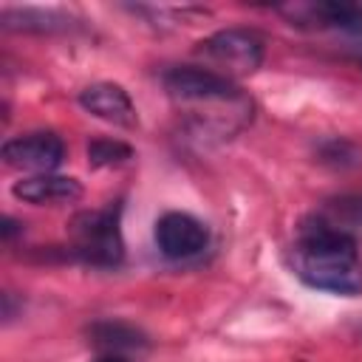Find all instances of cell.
<instances>
[{"instance_id": "6da1fadb", "label": "cell", "mask_w": 362, "mask_h": 362, "mask_svg": "<svg viewBox=\"0 0 362 362\" xmlns=\"http://www.w3.org/2000/svg\"><path fill=\"white\" fill-rule=\"evenodd\" d=\"M164 88L181 116L204 136L229 139L255 116V102L238 82L204 65H175L164 71Z\"/></svg>"}, {"instance_id": "7a4b0ae2", "label": "cell", "mask_w": 362, "mask_h": 362, "mask_svg": "<svg viewBox=\"0 0 362 362\" xmlns=\"http://www.w3.org/2000/svg\"><path fill=\"white\" fill-rule=\"evenodd\" d=\"M294 274L328 294L356 297L362 294V252L354 235L337 229L322 215L305 218L291 243Z\"/></svg>"}, {"instance_id": "3957f363", "label": "cell", "mask_w": 362, "mask_h": 362, "mask_svg": "<svg viewBox=\"0 0 362 362\" xmlns=\"http://www.w3.org/2000/svg\"><path fill=\"white\" fill-rule=\"evenodd\" d=\"M195 54L204 59V68L235 82L260 68L266 45L263 37L252 28H221L201 40Z\"/></svg>"}, {"instance_id": "277c9868", "label": "cell", "mask_w": 362, "mask_h": 362, "mask_svg": "<svg viewBox=\"0 0 362 362\" xmlns=\"http://www.w3.org/2000/svg\"><path fill=\"white\" fill-rule=\"evenodd\" d=\"M71 255L88 266H116L124 255L119 206L79 212L71 221Z\"/></svg>"}, {"instance_id": "5b68a950", "label": "cell", "mask_w": 362, "mask_h": 362, "mask_svg": "<svg viewBox=\"0 0 362 362\" xmlns=\"http://www.w3.org/2000/svg\"><path fill=\"white\" fill-rule=\"evenodd\" d=\"M0 158L11 170H23L25 175H48L65 158V144L51 130H34L14 139H6L0 147Z\"/></svg>"}, {"instance_id": "8992f818", "label": "cell", "mask_w": 362, "mask_h": 362, "mask_svg": "<svg viewBox=\"0 0 362 362\" xmlns=\"http://www.w3.org/2000/svg\"><path fill=\"white\" fill-rule=\"evenodd\" d=\"M156 246L170 260L198 257L209 243V229L189 212H164L153 229Z\"/></svg>"}, {"instance_id": "52a82bcc", "label": "cell", "mask_w": 362, "mask_h": 362, "mask_svg": "<svg viewBox=\"0 0 362 362\" xmlns=\"http://www.w3.org/2000/svg\"><path fill=\"white\" fill-rule=\"evenodd\" d=\"M79 105L90 116H96V119H102V122H107L113 127L130 130V127L139 124L136 105H133L130 93L116 82H93V85H88L79 93Z\"/></svg>"}, {"instance_id": "ba28073f", "label": "cell", "mask_w": 362, "mask_h": 362, "mask_svg": "<svg viewBox=\"0 0 362 362\" xmlns=\"http://www.w3.org/2000/svg\"><path fill=\"white\" fill-rule=\"evenodd\" d=\"M11 195L17 201L34 204V206H62V204H74L82 198V184L71 175H25L20 181H14Z\"/></svg>"}, {"instance_id": "9c48e42d", "label": "cell", "mask_w": 362, "mask_h": 362, "mask_svg": "<svg viewBox=\"0 0 362 362\" xmlns=\"http://www.w3.org/2000/svg\"><path fill=\"white\" fill-rule=\"evenodd\" d=\"M88 337L99 348V354H105V351H110V354H133V351L147 348V337L139 328H133V325H127L122 320L93 322Z\"/></svg>"}, {"instance_id": "30bf717a", "label": "cell", "mask_w": 362, "mask_h": 362, "mask_svg": "<svg viewBox=\"0 0 362 362\" xmlns=\"http://www.w3.org/2000/svg\"><path fill=\"white\" fill-rule=\"evenodd\" d=\"M3 28L25 34H54L71 28V17L57 8H6Z\"/></svg>"}, {"instance_id": "8fae6325", "label": "cell", "mask_w": 362, "mask_h": 362, "mask_svg": "<svg viewBox=\"0 0 362 362\" xmlns=\"http://www.w3.org/2000/svg\"><path fill=\"white\" fill-rule=\"evenodd\" d=\"M322 218L328 223H334L337 229L354 235L356 226H362V195H345V198H337L325 206Z\"/></svg>"}, {"instance_id": "7c38bea8", "label": "cell", "mask_w": 362, "mask_h": 362, "mask_svg": "<svg viewBox=\"0 0 362 362\" xmlns=\"http://www.w3.org/2000/svg\"><path fill=\"white\" fill-rule=\"evenodd\" d=\"M133 158V150L119 139H93L88 144L90 167H122Z\"/></svg>"}, {"instance_id": "4fadbf2b", "label": "cell", "mask_w": 362, "mask_h": 362, "mask_svg": "<svg viewBox=\"0 0 362 362\" xmlns=\"http://www.w3.org/2000/svg\"><path fill=\"white\" fill-rule=\"evenodd\" d=\"M96 362H130V359H127V354H110V351H105V354L96 356Z\"/></svg>"}]
</instances>
